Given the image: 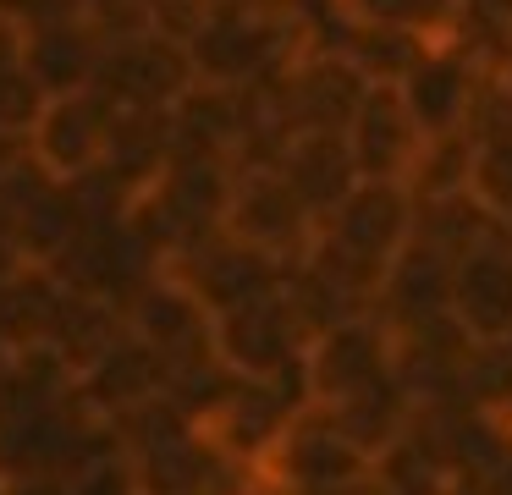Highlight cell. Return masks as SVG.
I'll use <instances>...</instances> for the list:
<instances>
[{
	"mask_svg": "<svg viewBox=\"0 0 512 495\" xmlns=\"http://www.w3.org/2000/svg\"><path fill=\"white\" fill-rule=\"evenodd\" d=\"M309 6H210V17L188 39L193 77L199 83H221V88L276 83L314 44Z\"/></svg>",
	"mask_w": 512,
	"mask_h": 495,
	"instance_id": "obj_1",
	"label": "cell"
},
{
	"mask_svg": "<svg viewBox=\"0 0 512 495\" xmlns=\"http://www.w3.org/2000/svg\"><path fill=\"white\" fill-rule=\"evenodd\" d=\"M314 347V330L292 308L287 286L270 297L232 308L215 319V352L237 380H265V385H303V358Z\"/></svg>",
	"mask_w": 512,
	"mask_h": 495,
	"instance_id": "obj_2",
	"label": "cell"
},
{
	"mask_svg": "<svg viewBox=\"0 0 512 495\" xmlns=\"http://www.w3.org/2000/svg\"><path fill=\"white\" fill-rule=\"evenodd\" d=\"M226 237L248 242L281 270H298L320 237V220L303 209V198L287 187L276 165H248V171H237L232 204H226Z\"/></svg>",
	"mask_w": 512,
	"mask_h": 495,
	"instance_id": "obj_3",
	"label": "cell"
},
{
	"mask_svg": "<svg viewBox=\"0 0 512 495\" xmlns=\"http://www.w3.org/2000/svg\"><path fill=\"white\" fill-rule=\"evenodd\" d=\"M199 83L188 61V44L160 28H133L105 44L94 94H105L116 110H171Z\"/></svg>",
	"mask_w": 512,
	"mask_h": 495,
	"instance_id": "obj_4",
	"label": "cell"
},
{
	"mask_svg": "<svg viewBox=\"0 0 512 495\" xmlns=\"http://www.w3.org/2000/svg\"><path fill=\"white\" fill-rule=\"evenodd\" d=\"M391 374H397V336L375 314H364L314 336L303 358V396L309 407H342Z\"/></svg>",
	"mask_w": 512,
	"mask_h": 495,
	"instance_id": "obj_5",
	"label": "cell"
},
{
	"mask_svg": "<svg viewBox=\"0 0 512 495\" xmlns=\"http://www.w3.org/2000/svg\"><path fill=\"white\" fill-rule=\"evenodd\" d=\"M111 121H116V105L105 94H94V88L89 94L45 99L34 132H28V160H34V171H45L61 187L89 182L94 171H105Z\"/></svg>",
	"mask_w": 512,
	"mask_h": 495,
	"instance_id": "obj_6",
	"label": "cell"
},
{
	"mask_svg": "<svg viewBox=\"0 0 512 495\" xmlns=\"http://www.w3.org/2000/svg\"><path fill=\"white\" fill-rule=\"evenodd\" d=\"M490 66L468 50L463 39L452 44H430L424 61L402 77V99H408V116L419 121L424 143L430 138H452V132H468V116H474V99L485 88Z\"/></svg>",
	"mask_w": 512,
	"mask_h": 495,
	"instance_id": "obj_7",
	"label": "cell"
},
{
	"mask_svg": "<svg viewBox=\"0 0 512 495\" xmlns=\"http://www.w3.org/2000/svg\"><path fill=\"white\" fill-rule=\"evenodd\" d=\"M166 275H177L182 286H188L193 297H199L204 308H210L215 319L232 314V308L254 303V297H270L287 286V270H281L276 259H265V253H254L248 242L237 237H210L199 242L193 253H182V259L166 264Z\"/></svg>",
	"mask_w": 512,
	"mask_h": 495,
	"instance_id": "obj_8",
	"label": "cell"
},
{
	"mask_svg": "<svg viewBox=\"0 0 512 495\" xmlns=\"http://www.w3.org/2000/svg\"><path fill=\"white\" fill-rule=\"evenodd\" d=\"M452 319L474 347H507L512 341V231L457 259Z\"/></svg>",
	"mask_w": 512,
	"mask_h": 495,
	"instance_id": "obj_9",
	"label": "cell"
},
{
	"mask_svg": "<svg viewBox=\"0 0 512 495\" xmlns=\"http://www.w3.org/2000/svg\"><path fill=\"white\" fill-rule=\"evenodd\" d=\"M347 149H353L364 182H408L413 160L424 149V132L408 116V99L397 83H369L364 105L347 127Z\"/></svg>",
	"mask_w": 512,
	"mask_h": 495,
	"instance_id": "obj_10",
	"label": "cell"
},
{
	"mask_svg": "<svg viewBox=\"0 0 512 495\" xmlns=\"http://www.w3.org/2000/svg\"><path fill=\"white\" fill-rule=\"evenodd\" d=\"M452 270L457 264L446 253L424 248L419 237L391 259L386 281H380L375 297V319L391 330V336H413L424 325H441L452 319Z\"/></svg>",
	"mask_w": 512,
	"mask_h": 495,
	"instance_id": "obj_11",
	"label": "cell"
},
{
	"mask_svg": "<svg viewBox=\"0 0 512 495\" xmlns=\"http://www.w3.org/2000/svg\"><path fill=\"white\" fill-rule=\"evenodd\" d=\"M28 22V72L45 99L89 94L105 61V33L89 17H23Z\"/></svg>",
	"mask_w": 512,
	"mask_h": 495,
	"instance_id": "obj_12",
	"label": "cell"
},
{
	"mask_svg": "<svg viewBox=\"0 0 512 495\" xmlns=\"http://www.w3.org/2000/svg\"><path fill=\"white\" fill-rule=\"evenodd\" d=\"M276 171L287 176V187L303 198V209H309L320 226L347 204V193L364 182L353 149H347V132H298V138H287L276 154Z\"/></svg>",
	"mask_w": 512,
	"mask_h": 495,
	"instance_id": "obj_13",
	"label": "cell"
},
{
	"mask_svg": "<svg viewBox=\"0 0 512 495\" xmlns=\"http://www.w3.org/2000/svg\"><path fill=\"white\" fill-rule=\"evenodd\" d=\"M177 160V121L171 110H116L111 149H105V176L127 193V204L155 193L160 176Z\"/></svg>",
	"mask_w": 512,
	"mask_h": 495,
	"instance_id": "obj_14",
	"label": "cell"
},
{
	"mask_svg": "<svg viewBox=\"0 0 512 495\" xmlns=\"http://www.w3.org/2000/svg\"><path fill=\"white\" fill-rule=\"evenodd\" d=\"M331 6L353 28H391V33H413L424 44H452L468 28L474 0H331Z\"/></svg>",
	"mask_w": 512,
	"mask_h": 495,
	"instance_id": "obj_15",
	"label": "cell"
},
{
	"mask_svg": "<svg viewBox=\"0 0 512 495\" xmlns=\"http://www.w3.org/2000/svg\"><path fill=\"white\" fill-rule=\"evenodd\" d=\"M419 204V215H413V237L424 242V248L446 253V259H463V253L485 248L490 237H501V231H512L507 220H496L485 204H479L474 193H446V198H413Z\"/></svg>",
	"mask_w": 512,
	"mask_h": 495,
	"instance_id": "obj_16",
	"label": "cell"
},
{
	"mask_svg": "<svg viewBox=\"0 0 512 495\" xmlns=\"http://www.w3.org/2000/svg\"><path fill=\"white\" fill-rule=\"evenodd\" d=\"M28 22L12 6H0V132L28 138L45 110V88L28 72Z\"/></svg>",
	"mask_w": 512,
	"mask_h": 495,
	"instance_id": "obj_17",
	"label": "cell"
},
{
	"mask_svg": "<svg viewBox=\"0 0 512 495\" xmlns=\"http://www.w3.org/2000/svg\"><path fill=\"white\" fill-rule=\"evenodd\" d=\"M474 187V138L452 132V138H430L419 149L408 171V193L413 198H446V193H468Z\"/></svg>",
	"mask_w": 512,
	"mask_h": 495,
	"instance_id": "obj_18",
	"label": "cell"
},
{
	"mask_svg": "<svg viewBox=\"0 0 512 495\" xmlns=\"http://www.w3.org/2000/svg\"><path fill=\"white\" fill-rule=\"evenodd\" d=\"M468 138H474V132H468ZM468 193H474L496 220L512 226V132L474 138V187H468Z\"/></svg>",
	"mask_w": 512,
	"mask_h": 495,
	"instance_id": "obj_19",
	"label": "cell"
}]
</instances>
